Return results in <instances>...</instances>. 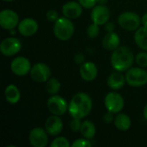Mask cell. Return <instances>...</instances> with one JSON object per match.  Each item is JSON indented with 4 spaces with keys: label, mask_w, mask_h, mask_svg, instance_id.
I'll use <instances>...</instances> for the list:
<instances>
[{
    "label": "cell",
    "mask_w": 147,
    "mask_h": 147,
    "mask_svg": "<svg viewBox=\"0 0 147 147\" xmlns=\"http://www.w3.org/2000/svg\"><path fill=\"white\" fill-rule=\"evenodd\" d=\"M75 32V27L71 19L65 16H59V19L54 22L53 34L55 37L62 41L70 40Z\"/></svg>",
    "instance_id": "obj_3"
},
{
    "label": "cell",
    "mask_w": 147,
    "mask_h": 147,
    "mask_svg": "<svg viewBox=\"0 0 147 147\" xmlns=\"http://www.w3.org/2000/svg\"><path fill=\"white\" fill-rule=\"evenodd\" d=\"M39 29V24L36 20L28 17L20 21L17 26L18 33L24 37L33 36Z\"/></svg>",
    "instance_id": "obj_14"
},
{
    "label": "cell",
    "mask_w": 147,
    "mask_h": 147,
    "mask_svg": "<svg viewBox=\"0 0 147 147\" xmlns=\"http://www.w3.org/2000/svg\"><path fill=\"white\" fill-rule=\"evenodd\" d=\"M141 24L142 26L147 28V12L141 16Z\"/></svg>",
    "instance_id": "obj_35"
},
{
    "label": "cell",
    "mask_w": 147,
    "mask_h": 147,
    "mask_svg": "<svg viewBox=\"0 0 147 147\" xmlns=\"http://www.w3.org/2000/svg\"><path fill=\"white\" fill-rule=\"evenodd\" d=\"M59 13L55 10V9H49L47 13H46V18L52 22H56L59 19Z\"/></svg>",
    "instance_id": "obj_30"
},
{
    "label": "cell",
    "mask_w": 147,
    "mask_h": 147,
    "mask_svg": "<svg viewBox=\"0 0 147 147\" xmlns=\"http://www.w3.org/2000/svg\"><path fill=\"white\" fill-rule=\"evenodd\" d=\"M49 134L45 128L36 127L33 128L28 135V140L32 146L46 147L48 145Z\"/></svg>",
    "instance_id": "obj_12"
},
{
    "label": "cell",
    "mask_w": 147,
    "mask_h": 147,
    "mask_svg": "<svg viewBox=\"0 0 147 147\" xmlns=\"http://www.w3.org/2000/svg\"><path fill=\"white\" fill-rule=\"evenodd\" d=\"M47 107L52 115L61 116L68 112L69 103L63 96L57 94L53 95L48 98L47 102Z\"/></svg>",
    "instance_id": "obj_6"
},
{
    "label": "cell",
    "mask_w": 147,
    "mask_h": 147,
    "mask_svg": "<svg viewBox=\"0 0 147 147\" xmlns=\"http://www.w3.org/2000/svg\"><path fill=\"white\" fill-rule=\"evenodd\" d=\"M64 124L59 115H52L45 122V129L50 136H59L63 131Z\"/></svg>",
    "instance_id": "obj_15"
},
{
    "label": "cell",
    "mask_w": 147,
    "mask_h": 147,
    "mask_svg": "<svg viewBox=\"0 0 147 147\" xmlns=\"http://www.w3.org/2000/svg\"><path fill=\"white\" fill-rule=\"evenodd\" d=\"M71 144H70L69 140L63 136H56V138L51 142V147H70Z\"/></svg>",
    "instance_id": "obj_25"
},
{
    "label": "cell",
    "mask_w": 147,
    "mask_h": 147,
    "mask_svg": "<svg viewBox=\"0 0 147 147\" xmlns=\"http://www.w3.org/2000/svg\"><path fill=\"white\" fill-rule=\"evenodd\" d=\"M102 47L107 51H114L121 46L120 35L114 32L107 33L102 39Z\"/></svg>",
    "instance_id": "obj_19"
},
{
    "label": "cell",
    "mask_w": 147,
    "mask_h": 147,
    "mask_svg": "<svg viewBox=\"0 0 147 147\" xmlns=\"http://www.w3.org/2000/svg\"><path fill=\"white\" fill-rule=\"evenodd\" d=\"M127 84L126 77L121 71H114L111 73L107 80L108 86L113 90H119L122 89Z\"/></svg>",
    "instance_id": "obj_18"
},
{
    "label": "cell",
    "mask_w": 147,
    "mask_h": 147,
    "mask_svg": "<svg viewBox=\"0 0 147 147\" xmlns=\"http://www.w3.org/2000/svg\"><path fill=\"white\" fill-rule=\"evenodd\" d=\"M115 114H114V113L109 112V111L107 110V112L103 115V121H104V122H105V123H108V124L114 122L115 117Z\"/></svg>",
    "instance_id": "obj_32"
},
{
    "label": "cell",
    "mask_w": 147,
    "mask_h": 147,
    "mask_svg": "<svg viewBox=\"0 0 147 147\" xmlns=\"http://www.w3.org/2000/svg\"><path fill=\"white\" fill-rule=\"evenodd\" d=\"M20 22L18 14L10 9H4L0 12V26L6 30L14 29Z\"/></svg>",
    "instance_id": "obj_11"
},
{
    "label": "cell",
    "mask_w": 147,
    "mask_h": 147,
    "mask_svg": "<svg viewBox=\"0 0 147 147\" xmlns=\"http://www.w3.org/2000/svg\"><path fill=\"white\" fill-rule=\"evenodd\" d=\"M82 137L88 140H92L96 134V128L95 124L90 120H84L82 122V126L79 131Z\"/></svg>",
    "instance_id": "obj_23"
},
{
    "label": "cell",
    "mask_w": 147,
    "mask_h": 147,
    "mask_svg": "<svg viewBox=\"0 0 147 147\" xmlns=\"http://www.w3.org/2000/svg\"><path fill=\"white\" fill-rule=\"evenodd\" d=\"M143 115H144L145 119L147 121V104L145 106V108L143 109Z\"/></svg>",
    "instance_id": "obj_37"
},
{
    "label": "cell",
    "mask_w": 147,
    "mask_h": 147,
    "mask_svg": "<svg viewBox=\"0 0 147 147\" xmlns=\"http://www.w3.org/2000/svg\"><path fill=\"white\" fill-rule=\"evenodd\" d=\"M3 1H5V2H11V1H14V0H3Z\"/></svg>",
    "instance_id": "obj_38"
},
{
    "label": "cell",
    "mask_w": 147,
    "mask_h": 147,
    "mask_svg": "<svg viewBox=\"0 0 147 147\" xmlns=\"http://www.w3.org/2000/svg\"><path fill=\"white\" fill-rule=\"evenodd\" d=\"M82 119H79V118H72L71 121H70V128L71 129L72 132L74 133H77V132H79L80 131V128H81V126H82Z\"/></svg>",
    "instance_id": "obj_29"
},
{
    "label": "cell",
    "mask_w": 147,
    "mask_h": 147,
    "mask_svg": "<svg viewBox=\"0 0 147 147\" xmlns=\"http://www.w3.org/2000/svg\"><path fill=\"white\" fill-rule=\"evenodd\" d=\"M125 77L127 84L131 87H142L147 84V71L140 66L131 67L126 71Z\"/></svg>",
    "instance_id": "obj_4"
},
{
    "label": "cell",
    "mask_w": 147,
    "mask_h": 147,
    "mask_svg": "<svg viewBox=\"0 0 147 147\" xmlns=\"http://www.w3.org/2000/svg\"><path fill=\"white\" fill-rule=\"evenodd\" d=\"M84 7L78 1H69L63 4L62 6V14L64 16L72 20L77 19L83 14Z\"/></svg>",
    "instance_id": "obj_16"
},
{
    "label": "cell",
    "mask_w": 147,
    "mask_h": 147,
    "mask_svg": "<svg viewBox=\"0 0 147 147\" xmlns=\"http://www.w3.org/2000/svg\"><path fill=\"white\" fill-rule=\"evenodd\" d=\"M92 107L91 97L85 92H78L71 99L68 113L72 118L84 119L90 114Z\"/></svg>",
    "instance_id": "obj_1"
},
{
    "label": "cell",
    "mask_w": 147,
    "mask_h": 147,
    "mask_svg": "<svg viewBox=\"0 0 147 147\" xmlns=\"http://www.w3.org/2000/svg\"><path fill=\"white\" fill-rule=\"evenodd\" d=\"M4 97L9 104H16L21 99V92L18 87L13 84H9L4 90Z\"/></svg>",
    "instance_id": "obj_20"
},
{
    "label": "cell",
    "mask_w": 147,
    "mask_h": 147,
    "mask_svg": "<svg viewBox=\"0 0 147 147\" xmlns=\"http://www.w3.org/2000/svg\"><path fill=\"white\" fill-rule=\"evenodd\" d=\"M104 28L106 30L107 33H110V32H114L115 29V24L113 22H108L107 23L104 24Z\"/></svg>",
    "instance_id": "obj_34"
},
{
    "label": "cell",
    "mask_w": 147,
    "mask_h": 147,
    "mask_svg": "<svg viewBox=\"0 0 147 147\" xmlns=\"http://www.w3.org/2000/svg\"><path fill=\"white\" fill-rule=\"evenodd\" d=\"M22 49V42L18 38L7 37L0 44V52L3 56L11 57L18 53Z\"/></svg>",
    "instance_id": "obj_10"
},
{
    "label": "cell",
    "mask_w": 147,
    "mask_h": 147,
    "mask_svg": "<svg viewBox=\"0 0 147 147\" xmlns=\"http://www.w3.org/2000/svg\"><path fill=\"white\" fill-rule=\"evenodd\" d=\"M90 19L92 22L96 23L99 26H102L109 21L110 10L107 7V5L96 4L91 9Z\"/></svg>",
    "instance_id": "obj_13"
},
{
    "label": "cell",
    "mask_w": 147,
    "mask_h": 147,
    "mask_svg": "<svg viewBox=\"0 0 147 147\" xmlns=\"http://www.w3.org/2000/svg\"><path fill=\"white\" fill-rule=\"evenodd\" d=\"M107 3H108V0H97V4L106 5Z\"/></svg>",
    "instance_id": "obj_36"
},
{
    "label": "cell",
    "mask_w": 147,
    "mask_h": 147,
    "mask_svg": "<svg viewBox=\"0 0 147 147\" xmlns=\"http://www.w3.org/2000/svg\"><path fill=\"white\" fill-rule=\"evenodd\" d=\"M61 89V84L59 79L56 78H50L47 82H46V90L47 92L53 96V95H57Z\"/></svg>",
    "instance_id": "obj_24"
},
{
    "label": "cell",
    "mask_w": 147,
    "mask_h": 147,
    "mask_svg": "<svg viewBox=\"0 0 147 147\" xmlns=\"http://www.w3.org/2000/svg\"><path fill=\"white\" fill-rule=\"evenodd\" d=\"M117 22L123 29L127 31H135L142 25L141 17L133 11H125L120 14Z\"/></svg>",
    "instance_id": "obj_5"
},
{
    "label": "cell",
    "mask_w": 147,
    "mask_h": 147,
    "mask_svg": "<svg viewBox=\"0 0 147 147\" xmlns=\"http://www.w3.org/2000/svg\"><path fill=\"white\" fill-rule=\"evenodd\" d=\"M135 44L143 51H147V28L140 26L134 33Z\"/></svg>",
    "instance_id": "obj_22"
},
{
    "label": "cell",
    "mask_w": 147,
    "mask_h": 147,
    "mask_svg": "<svg viewBox=\"0 0 147 147\" xmlns=\"http://www.w3.org/2000/svg\"><path fill=\"white\" fill-rule=\"evenodd\" d=\"M32 68L30 60L24 56H18L14 58L10 62V71L13 74L23 77L29 74Z\"/></svg>",
    "instance_id": "obj_8"
},
{
    "label": "cell",
    "mask_w": 147,
    "mask_h": 147,
    "mask_svg": "<svg viewBox=\"0 0 147 147\" xmlns=\"http://www.w3.org/2000/svg\"><path fill=\"white\" fill-rule=\"evenodd\" d=\"M79 74L83 80L86 82H92L98 75V68L94 62L87 61L80 65Z\"/></svg>",
    "instance_id": "obj_17"
},
{
    "label": "cell",
    "mask_w": 147,
    "mask_h": 147,
    "mask_svg": "<svg viewBox=\"0 0 147 147\" xmlns=\"http://www.w3.org/2000/svg\"><path fill=\"white\" fill-rule=\"evenodd\" d=\"M74 61H75V63L76 64H78V65H82V64H84V62H85V58H84V55L83 54V53H77L75 56H74Z\"/></svg>",
    "instance_id": "obj_33"
},
{
    "label": "cell",
    "mask_w": 147,
    "mask_h": 147,
    "mask_svg": "<svg viewBox=\"0 0 147 147\" xmlns=\"http://www.w3.org/2000/svg\"><path fill=\"white\" fill-rule=\"evenodd\" d=\"M115 127L120 131H127L132 126V120L129 115L124 113H118L115 115L114 121Z\"/></svg>",
    "instance_id": "obj_21"
},
{
    "label": "cell",
    "mask_w": 147,
    "mask_h": 147,
    "mask_svg": "<svg viewBox=\"0 0 147 147\" xmlns=\"http://www.w3.org/2000/svg\"><path fill=\"white\" fill-rule=\"evenodd\" d=\"M92 146L90 140H88L86 138H79L75 140L72 143H71V147H90Z\"/></svg>",
    "instance_id": "obj_28"
},
{
    "label": "cell",
    "mask_w": 147,
    "mask_h": 147,
    "mask_svg": "<svg viewBox=\"0 0 147 147\" xmlns=\"http://www.w3.org/2000/svg\"><path fill=\"white\" fill-rule=\"evenodd\" d=\"M84 9H92L97 4V0H78Z\"/></svg>",
    "instance_id": "obj_31"
},
{
    "label": "cell",
    "mask_w": 147,
    "mask_h": 147,
    "mask_svg": "<svg viewBox=\"0 0 147 147\" xmlns=\"http://www.w3.org/2000/svg\"><path fill=\"white\" fill-rule=\"evenodd\" d=\"M29 75L36 83H46L51 78V69L47 64L38 62L32 65Z\"/></svg>",
    "instance_id": "obj_9"
},
{
    "label": "cell",
    "mask_w": 147,
    "mask_h": 147,
    "mask_svg": "<svg viewBox=\"0 0 147 147\" xmlns=\"http://www.w3.org/2000/svg\"><path fill=\"white\" fill-rule=\"evenodd\" d=\"M99 33H100V26L97 25L96 23H94V22L90 24L86 29L87 36L90 39L96 38L99 35Z\"/></svg>",
    "instance_id": "obj_26"
},
{
    "label": "cell",
    "mask_w": 147,
    "mask_h": 147,
    "mask_svg": "<svg viewBox=\"0 0 147 147\" xmlns=\"http://www.w3.org/2000/svg\"><path fill=\"white\" fill-rule=\"evenodd\" d=\"M104 105L108 111L114 114L121 112L125 106V101L123 96L115 90L109 92L104 97Z\"/></svg>",
    "instance_id": "obj_7"
},
{
    "label": "cell",
    "mask_w": 147,
    "mask_h": 147,
    "mask_svg": "<svg viewBox=\"0 0 147 147\" xmlns=\"http://www.w3.org/2000/svg\"><path fill=\"white\" fill-rule=\"evenodd\" d=\"M135 62L138 66L146 68L147 67V52H140L135 55Z\"/></svg>",
    "instance_id": "obj_27"
},
{
    "label": "cell",
    "mask_w": 147,
    "mask_h": 147,
    "mask_svg": "<svg viewBox=\"0 0 147 147\" xmlns=\"http://www.w3.org/2000/svg\"><path fill=\"white\" fill-rule=\"evenodd\" d=\"M135 61V56L132 50L127 46H120L112 51L110 57V64L115 71H127L130 69Z\"/></svg>",
    "instance_id": "obj_2"
}]
</instances>
